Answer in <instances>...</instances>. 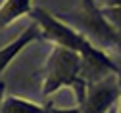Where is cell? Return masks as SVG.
<instances>
[{"instance_id":"obj_7","label":"cell","mask_w":121,"mask_h":113,"mask_svg":"<svg viewBox=\"0 0 121 113\" xmlns=\"http://www.w3.org/2000/svg\"><path fill=\"white\" fill-rule=\"evenodd\" d=\"M33 12L31 0H4L0 6V29L13 23L21 15H29Z\"/></svg>"},{"instance_id":"obj_14","label":"cell","mask_w":121,"mask_h":113,"mask_svg":"<svg viewBox=\"0 0 121 113\" xmlns=\"http://www.w3.org/2000/svg\"><path fill=\"white\" fill-rule=\"evenodd\" d=\"M50 113H52V104H50Z\"/></svg>"},{"instance_id":"obj_3","label":"cell","mask_w":121,"mask_h":113,"mask_svg":"<svg viewBox=\"0 0 121 113\" xmlns=\"http://www.w3.org/2000/svg\"><path fill=\"white\" fill-rule=\"evenodd\" d=\"M29 15L35 19V23H39V27L42 31V38L50 40L52 44H56L60 48L73 50L77 54L83 50L86 38L79 33V31H75L73 27H69L64 19L56 17V15H52L50 12L42 10V8H33V12Z\"/></svg>"},{"instance_id":"obj_1","label":"cell","mask_w":121,"mask_h":113,"mask_svg":"<svg viewBox=\"0 0 121 113\" xmlns=\"http://www.w3.org/2000/svg\"><path fill=\"white\" fill-rule=\"evenodd\" d=\"M64 86L73 88L77 105H81L85 102L88 84L81 77V56L73 50L56 46L46 61V67H44L42 94L50 96Z\"/></svg>"},{"instance_id":"obj_11","label":"cell","mask_w":121,"mask_h":113,"mask_svg":"<svg viewBox=\"0 0 121 113\" xmlns=\"http://www.w3.org/2000/svg\"><path fill=\"white\" fill-rule=\"evenodd\" d=\"M4 90H6V84H4V80L0 79V113H2V102H4Z\"/></svg>"},{"instance_id":"obj_2","label":"cell","mask_w":121,"mask_h":113,"mask_svg":"<svg viewBox=\"0 0 121 113\" xmlns=\"http://www.w3.org/2000/svg\"><path fill=\"white\" fill-rule=\"evenodd\" d=\"M77 29H81V35L96 48H117L121 46V35L110 25L102 10L94 4V0H81V8L71 15Z\"/></svg>"},{"instance_id":"obj_9","label":"cell","mask_w":121,"mask_h":113,"mask_svg":"<svg viewBox=\"0 0 121 113\" xmlns=\"http://www.w3.org/2000/svg\"><path fill=\"white\" fill-rule=\"evenodd\" d=\"M102 13L106 15V19L110 21V25L121 35V6H113V8H100Z\"/></svg>"},{"instance_id":"obj_6","label":"cell","mask_w":121,"mask_h":113,"mask_svg":"<svg viewBox=\"0 0 121 113\" xmlns=\"http://www.w3.org/2000/svg\"><path fill=\"white\" fill-rule=\"evenodd\" d=\"M40 38H42V31H40L39 23H31V25H29L16 40L12 42V44H8V46H4V48H0V77H2L4 69L10 65V61L16 58L27 44H31L33 40H40Z\"/></svg>"},{"instance_id":"obj_5","label":"cell","mask_w":121,"mask_h":113,"mask_svg":"<svg viewBox=\"0 0 121 113\" xmlns=\"http://www.w3.org/2000/svg\"><path fill=\"white\" fill-rule=\"evenodd\" d=\"M119 98H121V90H119L117 77L113 79L112 75L104 79L102 83L88 84L86 98L77 107H81V113H108Z\"/></svg>"},{"instance_id":"obj_4","label":"cell","mask_w":121,"mask_h":113,"mask_svg":"<svg viewBox=\"0 0 121 113\" xmlns=\"http://www.w3.org/2000/svg\"><path fill=\"white\" fill-rule=\"evenodd\" d=\"M79 56H81V77L86 80V84H96L112 75L115 77L121 75V67L104 50L92 46L88 40L85 42Z\"/></svg>"},{"instance_id":"obj_12","label":"cell","mask_w":121,"mask_h":113,"mask_svg":"<svg viewBox=\"0 0 121 113\" xmlns=\"http://www.w3.org/2000/svg\"><path fill=\"white\" fill-rule=\"evenodd\" d=\"M117 83H119V90H121V75L117 77ZM117 113H121V98H119V111Z\"/></svg>"},{"instance_id":"obj_8","label":"cell","mask_w":121,"mask_h":113,"mask_svg":"<svg viewBox=\"0 0 121 113\" xmlns=\"http://www.w3.org/2000/svg\"><path fill=\"white\" fill-rule=\"evenodd\" d=\"M2 113H50V104L39 105L17 96H4Z\"/></svg>"},{"instance_id":"obj_10","label":"cell","mask_w":121,"mask_h":113,"mask_svg":"<svg viewBox=\"0 0 121 113\" xmlns=\"http://www.w3.org/2000/svg\"><path fill=\"white\" fill-rule=\"evenodd\" d=\"M52 113H81V107H69V109H58L52 105Z\"/></svg>"},{"instance_id":"obj_13","label":"cell","mask_w":121,"mask_h":113,"mask_svg":"<svg viewBox=\"0 0 121 113\" xmlns=\"http://www.w3.org/2000/svg\"><path fill=\"white\" fill-rule=\"evenodd\" d=\"M117 52H119V56H121V46H119V48H117Z\"/></svg>"}]
</instances>
